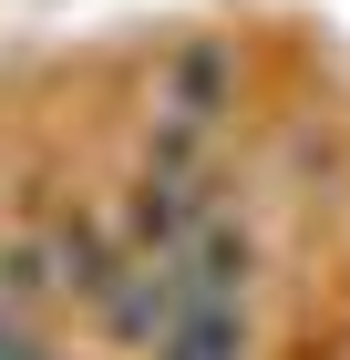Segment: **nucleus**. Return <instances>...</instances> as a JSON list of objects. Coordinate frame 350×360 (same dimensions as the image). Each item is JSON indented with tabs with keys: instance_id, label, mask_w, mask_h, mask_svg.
Segmentation results:
<instances>
[{
	"instance_id": "obj_1",
	"label": "nucleus",
	"mask_w": 350,
	"mask_h": 360,
	"mask_svg": "<svg viewBox=\"0 0 350 360\" xmlns=\"http://www.w3.org/2000/svg\"><path fill=\"white\" fill-rule=\"evenodd\" d=\"M227 103H237V62L216 52V41H186V52L155 72V155H196Z\"/></svg>"
},
{
	"instance_id": "obj_2",
	"label": "nucleus",
	"mask_w": 350,
	"mask_h": 360,
	"mask_svg": "<svg viewBox=\"0 0 350 360\" xmlns=\"http://www.w3.org/2000/svg\"><path fill=\"white\" fill-rule=\"evenodd\" d=\"M155 360H247V319L237 309H206V319H186Z\"/></svg>"
}]
</instances>
